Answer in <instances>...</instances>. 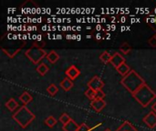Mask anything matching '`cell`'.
Returning <instances> with one entry per match:
<instances>
[{"label":"cell","mask_w":156,"mask_h":131,"mask_svg":"<svg viewBox=\"0 0 156 131\" xmlns=\"http://www.w3.org/2000/svg\"><path fill=\"white\" fill-rule=\"evenodd\" d=\"M77 40H78V41L81 40V36H80V35H77Z\"/></svg>","instance_id":"obj_39"},{"label":"cell","mask_w":156,"mask_h":131,"mask_svg":"<svg viewBox=\"0 0 156 131\" xmlns=\"http://www.w3.org/2000/svg\"><path fill=\"white\" fill-rule=\"evenodd\" d=\"M148 43L151 47H156V36H153L151 38H149L148 40Z\"/></svg>","instance_id":"obj_26"},{"label":"cell","mask_w":156,"mask_h":131,"mask_svg":"<svg viewBox=\"0 0 156 131\" xmlns=\"http://www.w3.org/2000/svg\"><path fill=\"white\" fill-rule=\"evenodd\" d=\"M111 29H112V31H114V30L116 29V26H115V25H112V26H111Z\"/></svg>","instance_id":"obj_32"},{"label":"cell","mask_w":156,"mask_h":131,"mask_svg":"<svg viewBox=\"0 0 156 131\" xmlns=\"http://www.w3.org/2000/svg\"><path fill=\"white\" fill-rule=\"evenodd\" d=\"M111 63L112 66H114L115 68L119 67L121 65L125 63V58L120 54V53H114L112 57V60Z\"/></svg>","instance_id":"obj_7"},{"label":"cell","mask_w":156,"mask_h":131,"mask_svg":"<svg viewBox=\"0 0 156 131\" xmlns=\"http://www.w3.org/2000/svg\"><path fill=\"white\" fill-rule=\"evenodd\" d=\"M28 38V36L27 35H23V40H27Z\"/></svg>","instance_id":"obj_37"},{"label":"cell","mask_w":156,"mask_h":131,"mask_svg":"<svg viewBox=\"0 0 156 131\" xmlns=\"http://www.w3.org/2000/svg\"><path fill=\"white\" fill-rule=\"evenodd\" d=\"M19 99H20V101H22V103H24L25 105H27V104H28L29 102L32 101L33 98H32V96H31L29 93L24 92V93L19 97Z\"/></svg>","instance_id":"obj_15"},{"label":"cell","mask_w":156,"mask_h":131,"mask_svg":"<svg viewBox=\"0 0 156 131\" xmlns=\"http://www.w3.org/2000/svg\"><path fill=\"white\" fill-rule=\"evenodd\" d=\"M152 109H153V111H154L156 113V102L153 105V107H152Z\"/></svg>","instance_id":"obj_31"},{"label":"cell","mask_w":156,"mask_h":131,"mask_svg":"<svg viewBox=\"0 0 156 131\" xmlns=\"http://www.w3.org/2000/svg\"><path fill=\"white\" fill-rule=\"evenodd\" d=\"M41 20H42V18H37V23H40Z\"/></svg>","instance_id":"obj_50"},{"label":"cell","mask_w":156,"mask_h":131,"mask_svg":"<svg viewBox=\"0 0 156 131\" xmlns=\"http://www.w3.org/2000/svg\"><path fill=\"white\" fill-rule=\"evenodd\" d=\"M121 83L132 94L135 93L140 88H142L145 84L144 80L134 70H131L130 73L122 78Z\"/></svg>","instance_id":"obj_1"},{"label":"cell","mask_w":156,"mask_h":131,"mask_svg":"<svg viewBox=\"0 0 156 131\" xmlns=\"http://www.w3.org/2000/svg\"><path fill=\"white\" fill-rule=\"evenodd\" d=\"M57 39H62V36L61 35H57Z\"/></svg>","instance_id":"obj_40"},{"label":"cell","mask_w":156,"mask_h":131,"mask_svg":"<svg viewBox=\"0 0 156 131\" xmlns=\"http://www.w3.org/2000/svg\"><path fill=\"white\" fill-rule=\"evenodd\" d=\"M47 91L49 95L51 96H55L57 94V92L58 91V88L55 85V84H51L50 86H48V88H47Z\"/></svg>","instance_id":"obj_20"},{"label":"cell","mask_w":156,"mask_h":131,"mask_svg":"<svg viewBox=\"0 0 156 131\" xmlns=\"http://www.w3.org/2000/svg\"><path fill=\"white\" fill-rule=\"evenodd\" d=\"M85 95L88 98H90L91 100H94L96 98V91H94L91 88H88V90L85 92Z\"/></svg>","instance_id":"obj_22"},{"label":"cell","mask_w":156,"mask_h":131,"mask_svg":"<svg viewBox=\"0 0 156 131\" xmlns=\"http://www.w3.org/2000/svg\"><path fill=\"white\" fill-rule=\"evenodd\" d=\"M2 50L9 57H13L14 56H16L17 53H18V51L20 50V48H18V49H11V50H9V49H5V48H2Z\"/></svg>","instance_id":"obj_21"},{"label":"cell","mask_w":156,"mask_h":131,"mask_svg":"<svg viewBox=\"0 0 156 131\" xmlns=\"http://www.w3.org/2000/svg\"><path fill=\"white\" fill-rule=\"evenodd\" d=\"M105 98V94L102 90H99L96 92V98L95 99H103Z\"/></svg>","instance_id":"obj_25"},{"label":"cell","mask_w":156,"mask_h":131,"mask_svg":"<svg viewBox=\"0 0 156 131\" xmlns=\"http://www.w3.org/2000/svg\"><path fill=\"white\" fill-rule=\"evenodd\" d=\"M154 36H156V34H155V35H154Z\"/></svg>","instance_id":"obj_56"},{"label":"cell","mask_w":156,"mask_h":131,"mask_svg":"<svg viewBox=\"0 0 156 131\" xmlns=\"http://www.w3.org/2000/svg\"><path fill=\"white\" fill-rule=\"evenodd\" d=\"M120 49H121V51H122V53H124V54H128V53L132 50V47L129 46V44H127V43H123V45L120 47Z\"/></svg>","instance_id":"obj_24"},{"label":"cell","mask_w":156,"mask_h":131,"mask_svg":"<svg viewBox=\"0 0 156 131\" xmlns=\"http://www.w3.org/2000/svg\"><path fill=\"white\" fill-rule=\"evenodd\" d=\"M87 29L90 30V29H91V27H90V26H87Z\"/></svg>","instance_id":"obj_54"},{"label":"cell","mask_w":156,"mask_h":131,"mask_svg":"<svg viewBox=\"0 0 156 131\" xmlns=\"http://www.w3.org/2000/svg\"><path fill=\"white\" fill-rule=\"evenodd\" d=\"M32 30H34L33 26H27V31H32Z\"/></svg>","instance_id":"obj_36"},{"label":"cell","mask_w":156,"mask_h":131,"mask_svg":"<svg viewBox=\"0 0 156 131\" xmlns=\"http://www.w3.org/2000/svg\"><path fill=\"white\" fill-rule=\"evenodd\" d=\"M112 55H110V53L109 52H107V51H105V52H103L101 55V57H100V58H101V60L103 62V63H105V64H107V63H111V60H112Z\"/></svg>","instance_id":"obj_18"},{"label":"cell","mask_w":156,"mask_h":131,"mask_svg":"<svg viewBox=\"0 0 156 131\" xmlns=\"http://www.w3.org/2000/svg\"><path fill=\"white\" fill-rule=\"evenodd\" d=\"M86 38H87V39H88V38H91V36H90V35H87V36H86Z\"/></svg>","instance_id":"obj_49"},{"label":"cell","mask_w":156,"mask_h":131,"mask_svg":"<svg viewBox=\"0 0 156 131\" xmlns=\"http://www.w3.org/2000/svg\"><path fill=\"white\" fill-rule=\"evenodd\" d=\"M86 12H87V13H90V8H87V9H86Z\"/></svg>","instance_id":"obj_52"},{"label":"cell","mask_w":156,"mask_h":131,"mask_svg":"<svg viewBox=\"0 0 156 131\" xmlns=\"http://www.w3.org/2000/svg\"><path fill=\"white\" fill-rule=\"evenodd\" d=\"M5 107L10 110V111H14L15 109H17L18 107V103L16 101V99L14 98H10L6 103H5Z\"/></svg>","instance_id":"obj_16"},{"label":"cell","mask_w":156,"mask_h":131,"mask_svg":"<svg viewBox=\"0 0 156 131\" xmlns=\"http://www.w3.org/2000/svg\"><path fill=\"white\" fill-rule=\"evenodd\" d=\"M17 38H18V36H16V35H14V36H13V39H14V40H15V39H17Z\"/></svg>","instance_id":"obj_44"},{"label":"cell","mask_w":156,"mask_h":131,"mask_svg":"<svg viewBox=\"0 0 156 131\" xmlns=\"http://www.w3.org/2000/svg\"><path fill=\"white\" fill-rule=\"evenodd\" d=\"M47 28H48V26H42V30H43V31H46V30H48Z\"/></svg>","instance_id":"obj_35"},{"label":"cell","mask_w":156,"mask_h":131,"mask_svg":"<svg viewBox=\"0 0 156 131\" xmlns=\"http://www.w3.org/2000/svg\"><path fill=\"white\" fill-rule=\"evenodd\" d=\"M42 40V36L41 35H37V42H40Z\"/></svg>","instance_id":"obj_30"},{"label":"cell","mask_w":156,"mask_h":131,"mask_svg":"<svg viewBox=\"0 0 156 131\" xmlns=\"http://www.w3.org/2000/svg\"><path fill=\"white\" fill-rule=\"evenodd\" d=\"M117 131H137V129L128 121H124Z\"/></svg>","instance_id":"obj_12"},{"label":"cell","mask_w":156,"mask_h":131,"mask_svg":"<svg viewBox=\"0 0 156 131\" xmlns=\"http://www.w3.org/2000/svg\"><path fill=\"white\" fill-rule=\"evenodd\" d=\"M88 87H89V88H91V89H93L94 91L97 92L99 90H102V88L104 87V82L101 80V78L94 77L88 83Z\"/></svg>","instance_id":"obj_5"},{"label":"cell","mask_w":156,"mask_h":131,"mask_svg":"<svg viewBox=\"0 0 156 131\" xmlns=\"http://www.w3.org/2000/svg\"><path fill=\"white\" fill-rule=\"evenodd\" d=\"M26 56L34 63V64H37V63H39L45 57H47V52L44 50V49H42V48H40V47H37L36 46H34L33 47H31V48H29V49H27V51H26Z\"/></svg>","instance_id":"obj_4"},{"label":"cell","mask_w":156,"mask_h":131,"mask_svg":"<svg viewBox=\"0 0 156 131\" xmlns=\"http://www.w3.org/2000/svg\"><path fill=\"white\" fill-rule=\"evenodd\" d=\"M76 21H77L78 23H80V22H82V19H79V18H77V19H76Z\"/></svg>","instance_id":"obj_45"},{"label":"cell","mask_w":156,"mask_h":131,"mask_svg":"<svg viewBox=\"0 0 156 131\" xmlns=\"http://www.w3.org/2000/svg\"><path fill=\"white\" fill-rule=\"evenodd\" d=\"M61 28H62L61 30H63V31H66V30H68V28H67V26H62Z\"/></svg>","instance_id":"obj_43"},{"label":"cell","mask_w":156,"mask_h":131,"mask_svg":"<svg viewBox=\"0 0 156 131\" xmlns=\"http://www.w3.org/2000/svg\"><path fill=\"white\" fill-rule=\"evenodd\" d=\"M126 21V18H125V16H122V18H121V22H122V23H124Z\"/></svg>","instance_id":"obj_34"},{"label":"cell","mask_w":156,"mask_h":131,"mask_svg":"<svg viewBox=\"0 0 156 131\" xmlns=\"http://www.w3.org/2000/svg\"><path fill=\"white\" fill-rule=\"evenodd\" d=\"M59 86H60V88H63V90H65V91H69V90L73 88L74 84H73V82H72L71 79H69V78H64V79L60 82Z\"/></svg>","instance_id":"obj_10"},{"label":"cell","mask_w":156,"mask_h":131,"mask_svg":"<svg viewBox=\"0 0 156 131\" xmlns=\"http://www.w3.org/2000/svg\"><path fill=\"white\" fill-rule=\"evenodd\" d=\"M117 69V71L124 78L125 76H127L129 73H130V71H131V69H130V67L128 66V65H126L125 63L124 64H122V65H121L119 67H117L116 68Z\"/></svg>","instance_id":"obj_13"},{"label":"cell","mask_w":156,"mask_h":131,"mask_svg":"<svg viewBox=\"0 0 156 131\" xmlns=\"http://www.w3.org/2000/svg\"><path fill=\"white\" fill-rule=\"evenodd\" d=\"M144 122L148 126L150 129H153L156 126V113L154 111H151L148 115L144 119Z\"/></svg>","instance_id":"obj_6"},{"label":"cell","mask_w":156,"mask_h":131,"mask_svg":"<svg viewBox=\"0 0 156 131\" xmlns=\"http://www.w3.org/2000/svg\"><path fill=\"white\" fill-rule=\"evenodd\" d=\"M52 36H51L49 33H48V39H51V38H53Z\"/></svg>","instance_id":"obj_41"},{"label":"cell","mask_w":156,"mask_h":131,"mask_svg":"<svg viewBox=\"0 0 156 131\" xmlns=\"http://www.w3.org/2000/svg\"><path fill=\"white\" fill-rule=\"evenodd\" d=\"M72 39H76L77 40V36L76 35H72Z\"/></svg>","instance_id":"obj_46"},{"label":"cell","mask_w":156,"mask_h":131,"mask_svg":"<svg viewBox=\"0 0 156 131\" xmlns=\"http://www.w3.org/2000/svg\"><path fill=\"white\" fill-rule=\"evenodd\" d=\"M66 38L67 39H72V36L71 35H67L66 36Z\"/></svg>","instance_id":"obj_38"},{"label":"cell","mask_w":156,"mask_h":131,"mask_svg":"<svg viewBox=\"0 0 156 131\" xmlns=\"http://www.w3.org/2000/svg\"><path fill=\"white\" fill-rule=\"evenodd\" d=\"M90 107L96 112H100L106 107V102L104 101V99H94L91 101Z\"/></svg>","instance_id":"obj_9"},{"label":"cell","mask_w":156,"mask_h":131,"mask_svg":"<svg viewBox=\"0 0 156 131\" xmlns=\"http://www.w3.org/2000/svg\"><path fill=\"white\" fill-rule=\"evenodd\" d=\"M105 131H111V130H110V129H106V130H105Z\"/></svg>","instance_id":"obj_55"},{"label":"cell","mask_w":156,"mask_h":131,"mask_svg":"<svg viewBox=\"0 0 156 131\" xmlns=\"http://www.w3.org/2000/svg\"><path fill=\"white\" fill-rule=\"evenodd\" d=\"M133 96L143 107H147L156 97L155 93L146 84H144L135 93H133Z\"/></svg>","instance_id":"obj_2"},{"label":"cell","mask_w":156,"mask_h":131,"mask_svg":"<svg viewBox=\"0 0 156 131\" xmlns=\"http://www.w3.org/2000/svg\"><path fill=\"white\" fill-rule=\"evenodd\" d=\"M45 124H46L47 126H48L49 128H52V127H54V126L57 124V119H56L53 116H49L48 118L46 119Z\"/></svg>","instance_id":"obj_19"},{"label":"cell","mask_w":156,"mask_h":131,"mask_svg":"<svg viewBox=\"0 0 156 131\" xmlns=\"http://www.w3.org/2000/svg\"><path fill=\"white\" fill-rule=\"evenodd\" d=\"M127 30L130 31V30H131V27H130V26H127Z\"/></svg>","instance_id":"obj_53"},{"label":"cell","mask_w":156,"mask_h":131,"mask_svg":"<svg viewBox=\"0 0 156 131\" xmlns=\"http://www.w3.org/2000/svg\"><path fill=\"white\" fill-rule=\"evenodd\" d=\"M71 120V119H70V117L68 115V114H66V113H64V114H62L61 115V117H60V119H59V121L63 124V125H66V124H68L69 121Z\"/></svg>","instance_id":"obj_23"},{"label":"cell","mask_w":156,"mask_h":131,"mask_svg":"<svg viewBox=\"0 0 156 131\" xmlns=\"http://www.w3.org/2000/svg\"><path fill=\"white\" fill-rule=\"evenodd\" d=\"M78 131H90V129L85 123H83L79 127V130Z\"/></svg>","instance_id":"obj_27"},{"label":"cell","mask_w":156,"mask_h":131,"mask_svg":"<svg viewBox=\"0 0 156 131\" xmlns=\"http://www.w3.org/2000/svg\"><path fill=\"white\" fill-rule=\"evenodd\" d=\"M13 119L22 128H27L35 119V116L26 106H23L15 112V114L13 115Z\"/></svg>","instance_id":"obj_3"},{"label":"cell","mask_w":156,"mask_h":131,"mask_svg":"<svg viewBox=\"0 0 156 131\" xmlns=\"http://www.w3.org/2000/svg\"><path fill=\"white\" fill-rule=\"evenodd\" d=\"M80 70L77 68V67L74 66V65L69 67L67 68V70H66V75H67L68 78H69V79H71V80L76 79V78L80 76Z\"/></svg>","instance_id":"obj_8"},{"label":"cell","mask_w":156,"mask_h":131,"mask_svg":"<svg viewBox=\"0 0 156 131\" xmlns=\"http://www.w3.org/2000/svg\"><path fill=\"white\" fill-rule=\"evenodd\" d=\"M135 21H136V19H134V18L131 19V22H132V23H135Z\"/></svg>","instance_id":"obj_48"},{"label":"cell","mask_w":156,"mask_h":131,"mask_svg":"<svg viewBox=\"0 0 156 131\" xmlns=\"http://www.w3.org/2000/svg\"><path fill=\"white\" fill-rule=\"evenodd\" d=\"M48 70H49L48 67L46 64H44V63H42V64L38 65V66H37V71L41 76L46 75V74L48 72Z\"/></svg>","instance_id":"obj_17"},{"label":"cell","mask_w":156,"mask_h":131,"mask_svg":"<svg viewBox=\"0 0 156 131\" xmlns=\"http://www.w3.org/2000/svg\"><path fill=\"white\" fill-rule=\"evenodd\" d=\"M37 35H33V36H32V39H34V40H37Z\"/></svg>","instance_id":"obj_42"},{"label":"cell","mask_w":156,"mask_h":131,"mask_svg":"<svg viewBox=\"0 0 156 131\" xmlns=\"http://www.w3.org/2000/svg\"><path fill=\"white\" fill-rule=\"evenodd\" d=\"M79 125L74 121V120H70L68 124L63 125V130L64 131H78L79 130Z\"/></svg>","instance_id":"obj_11"},{"label":"cell","mask_w":156,"mask_h":131,"mask_svg":"<svg viewBox=\"0 0 156 131\" xmlns=\"http://www.w3.org/2000/svg\"><path fill=\"white\" fill-rule=\"evenodd\" d=\"M125 30H127V26H122V27H121V31H122V32H123V31H125Z\"/></svg>","instance_id":"obj_33"},{"label":"cell","mask_w":156,"mask_h":131,"mask_svg":"<svg viewBox=\"0 0 156 131\" xmlns=\"http://www.w3.org/2000/svg\"><path fill=\"white\" fill-rule=\"evenodd\" d=\"M77 30H78V31H80V30H81V27H80V26H77Z\"/></svg>","instance_id":"obj_51"},{"label":"cell","mask_w":156,"mask_h":131,"mask_svg":"<svg viewBox=\"0 0 156 131\" xmlns=\"http://www.w3.org/2000/svg\"><path fill=\"white\" fill-rule=\"evenodd\" d=\"M47 59L48 60L49 63L54 64V63H56V62L59 59V56H58L55 51H51V52H49V53L47 55Z\"/></svg>","instance_id":"obj_14"},{"label":"cell","mask_w":156,"mask_h":131,"mask_svg":"<svg viewBox=\"0 0 156 131\" xmlns=\"http://www.w3.org/2000/svg\"><path fill=\"white\" fill-rule=\"evenodd\" d=\"M102 38V36H101V35L100 34V33H98L97 35H96V39H98V40H100V39H101Z\"/></svg>","instance_id":"obj_29"},{"label":"cell","mask_w":156,"mask_h":131,"mask_svg":"<svg viewBox=\"0 0 156 131\" xmlns=\"http://www.w3.org/2000/svg\"><path fill=\"white\" fill-rule=\"evenodd\" d=\"M101 22H103V23H104V22H106V19H105V18H101Z\"/></svg>","instance_id":"obj_47"},{"label":"cell","mask_w":156,"mask_h":131,"mask_svg":"<svg viewBox=\"0 0 156 131\" xmlns=\"http://www.w3.org/2000/svg\"><path fill=\"white\" fill-rule=\"evenodd\" d=\"M101 29H103V28H102V26H101V25H99V24H98V25L96 26V30H97V31H100V30H101Z\"/></svg>","instance_id":"obj_28"}]
</instances>
